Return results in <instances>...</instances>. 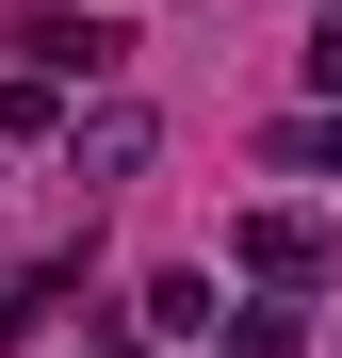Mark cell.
<instances>
[{
    "label": "cell",
    "instance_id": "6da1fadb",
    "mask_svg": "<svg viewBox=\"0 0 342 358\" xmlns=\"http://www.w3.org/2000/svg\"><path fill=\"white\" fill-rule=\"evenodd\" d=\"M17 49H33L49 82H66V66H114V17H66V0H17Z\"/></svg>",
    "mask_w": 342,
    "mask_h": 358
},
{
    "label": "cell",
    "instance_id": "7a4b0ae2",
    "mask_svg": "<svg viewBox=\"0 0 342 358\" xmlns=\"http://www.w3.org/2000/svg\"><path fill=\"white\" fill-rule=\"evenodd\" d=\"M245 277H326V212H245Z\"/></svg>",
    "mask_w": 342,
    "mask_h": 358
},
{
    "label": "cell",
    "instance_id": "3957f363",
    "mask_svg": "<svg viewBox=\"0 0 342 358\" xmlns=\"http://www.w3.org/2000/svg\"><path fill=\"white\" fill-rule=\"evenodd\" d=\"M228 358H310V326H294V310H245V326H228Z\"/></svg>",
    "mask_w": 342,
    "mask_h": 358
},
{
    "label": "cell",
    "instance_id": "277c9868",
    "mask_svg": "<svg viewBox=\"0 0 342 358\" xmlns=\"http://www.w3.org/2000/svg\"><path fill=\"white\" fill-rule=\"evenodd\" d=\"M310 82H326V98H342V0H326V33H310Z\"/></svg>",
    "mask_w": 342,
    "mask_h": 358
},
{
    "label": "cell",
    "instance_id": "5b68a950",
    "mask_svg": "<svg viewBox=\"0 0 342 358\" xmlns=\"http://www.w3.org/2000/svg\"><path fill=\"white\" fill-rule=\"evenodd\" d=\"M277 163H310V179H342V131H294V147H277Z\"/></svg>",
    "mask_w": 342,
    "mask_h": 358
}]
</instances>
